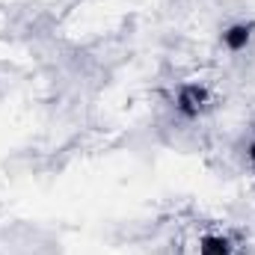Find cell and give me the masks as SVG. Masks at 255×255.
Wrapping results in <instances>:
<instances>
[{"label":"cell","instance_id":"2","mask_svg":"<svg viewBox=\"0 0 255 255\" xmlns=\"http://www.w3.org/2000/svg\"><path fill=\"white\" fill-rule=\"evenodd\" d=\"M202 255H229V247H226V241H220V238H208V241L202 244Z\"/></svg>","mask_w":255,"mask_h":255},{"label":"cell","instance_id":"1","mask_svg":"<svg viewBox=\"0 0 255 255\" xmlns=\"http://www.w3.org/2000/svg\"><path fill=\"white\" fill-rule=\"evenodd\" d=\"M247 42H250V27H232V30L226 33V45H229L232 51H241Z\"/></svg>","mask_w":255,"mask_h":255}]
</instances>
